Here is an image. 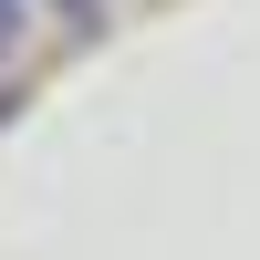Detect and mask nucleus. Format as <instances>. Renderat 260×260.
Returning <instances> with one entry per match:
<instances>
[{
    "label": "nucleus",
    "mask_w": 260,
    "mask_h": 260,
    "mask_svg": "<svg viewBox=\"0 0 260 260\" xmlns=\"http://www.w3.org/2000/svg\"><path fill=\"white\" fill-rule=\"evenodd\" d=\"M21 42H31V0H0V62H11Z\"/></svg>",
    "instance_id": "1"
},
{
    "label": "nucleus",
    "mask_w": 260,
    "mask_h": 260,
    "mask_svg": "<svg viewBox=\"0 0 260 260\" xmlns=\"http://www.w3.org/2000/svg\"><path fill=\"white\" fill-rule=\"evenodd\" d=\"M62 11H73V21H94V0H62Z\"/></svg>",
    "instance_id": "2"
}]
</instances>
